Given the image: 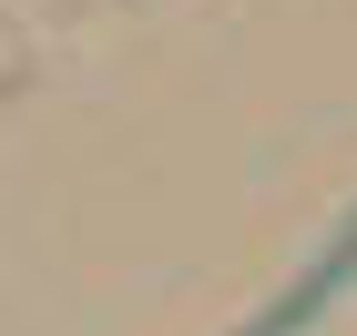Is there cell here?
<instances>
[{
	"mask_svg": "<svg viewBox=\"0 0 357 336\" xmlns=\"http://www.w3.org/2000/svg\"><path fill=\"white\" fill-rule=\"evenodd\" d=\"M347 285H357V214H347V245H327V255H317V265H306V275L286 285V296H275L245 336H306L317 316H327V296H347Z\"/></svg>",
	"mask_w": 357,
	"mask_h": 336,
	"instance_id": "1",
	"label": "cell"
}]
</instances>
